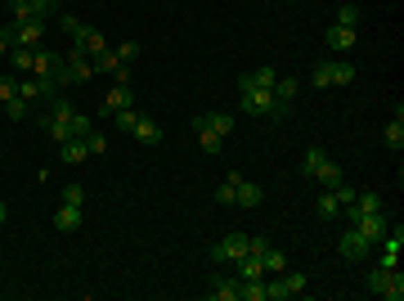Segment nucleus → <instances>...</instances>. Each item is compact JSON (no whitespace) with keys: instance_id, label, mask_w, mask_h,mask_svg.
Listing matches in <instances>:
<instances>
[{"instance_id":"473e14b6","label":"nucleus","mask_w":404,"mask_h":301,"mask_svg":"<svg viewBox=\"0 0 404 301\" xmlns=\"http://www.w3.org/2000/svg\"><path fill=\"white\" fill-rule=\"evenodd\" d=\"M27 108H32V103H27L23 95H14V99H9V103H5V117H14V121H23V117H27Z\"/></svg>"},{"instance_id":"f8f14e48","label":"nucleus","mask_w":404,"mask_h":301,"mask_svg":"<svg viewBox=\"0 0 404 301\" xmlns=\"http://www.w3.org/2000/svg\"><path fill=\"white\" fill-rule=\"evenodd\" d=\"M274 81H278L274 68H256V72H243V77H238V90H269Z\"/></svg>"},{"instance_id":"1a4fd4ad","label":"nucleus","mask_w":404,"mask_h":301,"mask_svg":"<svg viewBox=\"0 0 404 301\" xmlns=\"http://www.w3.org/2000/svg\"><path fill=\"white\" fill-rule=\"evenodd\" d=\"M323 41H328V50L346 54V50H355V45H360V27H342V23H333L328 32H323Z\"/></svg>"},{"instance_id":"39448f33","label":"nucleus","mask_w":404,"mask_h":301,"mask_svg":"<svg viewBox=\"0 0 404 301\" xmlns=\"http://www.w3.org/2000/svg\"><path fill=\"white\" fill-rule=\"evenodd\" d=\"M247 243H252V234H243V230H229L225 239L211 248V261H238V257H247Z\"/></svg>"},{"instance_id":"2f4dec72","label":"nucleus","mask_w":404,"mask_h":301,"mask_svg":"<svg viewBox=\"0 0 404 301\" xmlns=\"http://www.w3.org/2000/svg\"><path fill=\"white\" fill-rule=\"evenodd\" d=\"M387 275H391V270H382V266H373V270H369V275H364V284H369V288H373V293H378V297H382V288H387Z\"/></svg>"},{"instance_id":"72a5a7b5","label":"nucleus","mask_w":404,"mask_h":301,"mask_svg":"<svg viewBox=\"0 0 404 301\" xmlns=\"http://www.w3.org/2000/svg\"><path fill=\"white\" fill-rule=\"evenodd\" d=\"M18 95V77H9V72H0V103H9Z\"/></svg>"},{"instance_id":"bb28decb","label":"nucleus","mask_w":404,"mask_h":301,"mask_svg":"<svg viewBox=\"0 0 404 301\" xmlns=\"http://www.w3.org/2000/svg\"><path fill=\"white\" fill-rule=\"evenodd\" d=\"M198 148L202 153H220V148H225V139L216 135V130H207V126H198Z\"/></svg>"},{"instance_id":"f704fd0d","label":"nucleus","mask_w":404,"mask_h":301,"mask_svg":"<svg viewBox=\"0 0 404 301\" xmlns=\"http://www.w3.org/2000/svg\"><path fill=\"white\" fill-rule=\"evenodd\" d=\"M117 59H121V63H126V68H131V63L140 59V41H121V45H117Z\"/></svg>"},{"instance_id":"a878e982","label":"nucleus","mask_w":404,"mask_h":301,"mask_svg":"<svg viewBox=\"0 0 404 301\" xmlns=\"http://www.w3.org/2000/svg\"><path fill=\"white\" fill-rule=\"evenodd\" d=\"M382 297H387V301H404V275H400V266L387 275V288H382Z\"/></svg>"},{"instance_id":"9d476101","label":"nucleus","mask_w":404,"mask_h":301,"mask_svg":"<svg viewBox=\"0 0 404 301\" xmlns=\"http://www.w3.org/2000/svg\"><path fill=\"white\" fill-rule=\"evenodd\" d=\"M238 288H243L238 275H216L211 279V301H238Z\"/></svg>"},{"instance_id":"c85d7f7f","label":"nucleus","mask_w":404,"mask_h":301,"mask_svg":"<svg viewBox=\"0 0 404 301\" xmlns=\"http://www.w3.org/2000/svg\"><path fill=\"white\" fill-rule=\"evenodd\" d=\"M112 121H117V130H121V135H131V130H135V121H140V112H135V108H121V112H112Z\"/></svg>"},{"instance_id":"ea45409f","label":"nucleus","mask_w":404,"mask_h":301,"mask_svg":"<svg viewBox=\"0 0 404 301\" xmlns=\"http://www.w3.org/2000/svg\"><path fill=\"white\" fill-rule=\"evenodd\" d=\"M9 221V212H5V203H0V225H5Z\"/></svg>"},{"instance_id":"0eeeda50","label":"nucleus","mask_w":404,"mask_h":301,"mask_svg":"<svg viewBox=\"0 0 404 301\" xmlns=\"http://www.w3.org/2000/svg\"><path fill=\"white\" fill-rule=\"evenodd\" d=\"M32 72H36L41 81H54V86H59L63 54H54V50H45V45H36V63H32Z\"/></svg>"},{"instance_id":"e433bc0d","label":"nucleus","mask_w":404,"mask_h":301,"mask_svg":"<svg viewBox=\"0 0 404 301\" xmlns=\"http://www.w3.org/2000/svg\"><path fill=\"white\" fill-rule=\"evenodd\" d=\"M63 203L67 207H85V189H81V184H67V189H63Z\"/></svg>"},{"instance_id":"4be33fe9","label":"nucleus","mask_w":404,"mask_h":301,"mask_svg":"<svg viewBox=\"0 0 404 301\" xmlns=\"http://www.w3.org/2000/svg\"><path fill=\"white\" fill-rule=\"evenodd\" d=\"M323 162H328V153H323V148H305V157H301V175H305V180H314V171H319Z\"/></svg>"},{"instance_id":"cd10ccee","label":"nucleus","mask_w":404,"mask_h":301,"mask_svg":"<svg viewBox=\"0 0 404 301\" xmlns=\"http://www.w3.org/2000/svg\"><path fill=\"white\" fill-rule=\"evenodd\" d=\"M382 139H387V144L400 153V148H404V121H396V117H391V121H387V130H382Z\"/></svg>"},{"instance_id":"6ab92c4d","label":"nucleus","mask_w":404,"mask_h":301,"mask_svg":"<svg viewBox=\"0 0 404 301\" xmlns=\"http://www.w3.org/2000/svg\"><path fill=\"white\" fill-rule=\"evenodd\" d=\"M261 198H265V189H261V184L238 180V198H234V207H261Z\"/></svg>"},{"instance_id":"6e6552de","label":"nucleus","mask_w":404,"mask_h":301,"mask_svg":"<svg viewBox=\"0 0 404 301\" xmlns=\"http://www.w3.org/2000/svg\"><path fill=\"white\" fill-rule=\"evenodd\" d=\"M337 252H342L346 261H364V257H369V252H373V243H369V239H364V234H360V230H355V225H351V230L342 234V243H337Z\"/></svg>"},{"instance_id":"b1692460","label":"nucleus","mask_w":404,"mask_h":301,"mask_svg":"<svg viewBox=\"0 0 404 301\" xmlns=\"http://www.w3.org/2000/svg\"><path fill=\"white\" fill-rule=\"evenodd\" d=\"M319 216L323 221H337V216H342V203H337L333 189H319Z\"/></svg>"},{"instance_id":"423d86ee","label":"nucleus","mask_w":404,"mask_h":301,"mask_svg":"<svg viewBox=\"0 0 404 301\" xmlns=\"http://www.w3.org/2000/svg\"><path fill=\"white\" fill-rule=\"evenodd\" d=\"M45 36V23L41 18H27V23H9V50L14 45H27V50H36Z\"/></svg>"},{"instance_id":"58836bf2","label":"nucleus","mask_w":404,"mask_h":301,"mask_svg":"<svg viewBox=\"0 0 404 301\" xmlns=\"http://www.w3.org/2000/svg\"><path fill=\"white\" fill-rule=\"evenodd\" d=\"M9 54V27H0V59Z\"/></svg>"},{"instance_id":"f257e3e1","label":"nucleus","mask_w":404,"mask_h":301,"mask_svg":"<svg viewBox=\"0 0 404 301\" xmlns=\"http://www.w3.org/2000/svg\"><path fill=\"white\" fill-rule=\"evenodd\" d=\"M305 284H310V275L305 270H283V275L269 279L265 275V301H287V297H301Z\"/></svg>"},{"instance_id":"412c9836","label":"nucleus","mask_w":404,"mask_h":301,"mask_svg":"<svg viewBox=\"0 0 404 301\" xmlns=\"http://www.w3.org/2000/svg\"><path fill=\"white\" fill-rule=\"evenodd\" d=\"M238 180H243V175H225V180H220V189H216V203L220 207H234V198H238Z\"/></svg>"},{"instance_id":"393cba45","label":"nucleus","mask_w":404,"mask_h":301,"mask_svg":"<svg viewBox=\"0 0 404 301\" xmlns=\"http://www.w3.org/2000/svg\"><path fill=\"white\" fill-rule=\"evenodd\" d=\"M261 266H265V275H283V270H287V257H283V252H274V248H265L261 252Z\"/></svg>"},{"instance_id":"4468645a","label":"nucleus","mask_w":404,"mask_h":301,"mask_svg":"<svg viewBox=\"0 0 404 301\" xmlns=\"http://www.w3.org/2000/svg\"><path fill=\"white\" fill-rule=\"evenodd\" d=\"M81 221H85V216H81V207H59V212H54V230H59V234H76V230H81Z\"/></svg>"},{"instance_id":"f03ea898","label":"nucleus","mask_w":404,"mask_h":301,"mask_svg":"<svg viewBox=\"0 0 404 301\" xmlns=\"http://www.w3.org/2000/svg\"><path fill=\"white\" fill-rule=\"evenodd\" d=\"M94 77V63L90 54L81 50V45H72V50L63 54V72H59V86H85V81Z\"/></svg>"},{"instance_id":"ddd939ff","label":"nucleus","mask_w":404,"mask_h":301,"mask_svg":"<svg viewBox=\"0 0 404 301\" xmlns=\"http://www.w3.org/2000/svg\"><path fill=\"white\" fill-rule=\"evenodd\" d=\"M121 108H135V90H131V86H117V81H112V90L103 95V112H121Z\"/></svg>"},{"instance_id":"7ed1b4c3","label":"nucleus","mask_w":404,"mask_h":301,"mask_svg":"<svg viewBox=\"0 0 404 301\" xmlns=\"http://www.w3.org/2000/svg\"><path fill=\"white\" fill-rule=\"evenodd\" d=\"M355 81V63H346V59H323L319 68H314V86H351Z\"/></svg>"},{"instance_id":"f3484780","label":"nucleus","mask_w":404,"mask_h":301,"mask_svg":"<svg viewBox=\"0 0 404 301\" xmlns=\"http://www.w3.org/2000/svg\"><path fill=\"white\" fill-rule=\"evenodd\" d=\"M131 135L140 139V144H162V126H158L153 117H140V121H135V130H131Z\"/></svg>"},{"instance_id":"7c9ffc66","label":"nucleus","mask_w":404,"mask_h":301,"mask_svg":"<svg viewBox=\"0 0 404 301\" xmlns=\"http://www.w3.org/2000/svg\"><path fill=\"white\" fill-rule=\"evenodd\" d=\"M333 23H342V27H360V5H342Z\"/></svg>"},{"instance_id":"2eb2a0df","label":"nucleus","mask_w":404,"mask_h":301,"mask_svg":"<svg viewBox=\"0 0 404 301\" xmlns=\"http://www.w3.org/2000/svg\"><path fill=\"white\" fill-rule=\"evenodd\" d=\"M59 157H63L67 166H81L85 157H90V148H85V139H63V144H59Z\"/></svg>"},{"instance_id":"4c0bfd02","label":"nucleus","mask_w":404,"mask_h":301,"mask_svg":"<svg viewBox=\"0 0 404 301\" xmlns=\"http://www.w3.org/2000/svg\"><path fill=\"white\" fill-rule=\"evenodd\" d=\"M63 32H67V36H72V41H76V36L85 32V23H81V18H72V14H63Z\"/></svg>"},{"instance_id":"a211bd4d","label":"nucleus","mask_w":404,"mask_h":301,"mask_svg":"<svg viewBox=\"0 0 404 301\" xmlns=\"http://www.w3.org/2000/svg\"><path fill=\"white\" fill-rule=\"evenodd\" d=\"M269 95H274L278 103H292L296 95H301V81H296V77H278L274 86H269Z\"/></svg>"},{"instance_id":"c9c22d12","label":"nucleus","mask_w":404,"mask_h":301,"mask_svg":"<svg viewBox=\"0 0 404 301\" xmlns=\"http://www.w3.org/2000/svg\"><path fill=\"white\" fill-rule=\"evenodd\" d=\"M90 130H94V121L76 112V117H72V139H85V135H90Z\"/></svg>"},{"instance_id":"9b49d317","label":"nucleus","mask_w":404,"mask_h":301,"mask_svg":"<svg viewBox=\"0 0 404 301\" xmlns=\"http://www.w3.org/2000/svg\"><path fill=\"white\" fill-rule=\"evenodd\" d=\"M194 126H207V130H216V135L225 139V135H234V112H202Z\"/></svg>"},{"instance_id":"5701e85b","label":"nucleus","mask_w":404,"mask_h":301,"mask_svg":"<svg viewBox=\"0 0 404 301\" xmlns=\"http://www.w3.org/2000/svg\"><path fill=\"white\" fill-rule=\"evenodd\" d=\"M5 59H9V63H14V68H18V72H32V63H36V50H27V45H14V50H9V54H5Z\"/></svg>"},{"instance_id":"c756f323","label":"nucleus","mask_w":404,"mask_h":301,"mask_svg":"<svg viewBox=\"0 0 404 301\" xmlns=\"http://www.w3.org/2000/svg\"><path fill=\"white\" fill-rule=\"evenodd\" d=\"M85 148H90V157L108 153V135H103V130H90V135H85Z\"/></svg>"},{"instance_id":"aec40b11","label":"nucleus","mask_w":404,"mask_h":301,"mask_svg":"<svg viewBox=\"0 0 404 301\" xmlns=\"http://www.w3.org/2000/svg\"><path fill=\"white\" fill-rule=\"evenodd\" d=\"M314 180H319V184H323V189H337V184H342V180H346V171H342V166H337V162H333V157H328V162H323V166H319V171H314Z\"/></svg>"},{"instance_id":"20e7f679","label":"nucleus","mask_w":404,"mask_h":301,"mask_svg":"<svg viewBox=\"0 0 404 301\" xmlns=\"http://www.w3.org/2000/svg\"><path fill=\"white\" fill-rule=\"evenodd\" d=\"M243 112H252V117H274V112H287V103H278L269 90H243Z\"/></svg>"},{"instance_id":"dca6fc26","label":"nucleus","mask_w":404,"mask_h":301,"mask_svg":"<svg viewBox=\"0 0 404 301\" xmlns=\"http://www.w3.org/2000/svg\"><path fill=\"white\" fill-rule=\"evenodd\" d=\"M72 45H81V50H85V54H99V50H108V36H103V32H99V27H85V32H81V36H76V41H72Z\"/></svg>"}]
</instances>
